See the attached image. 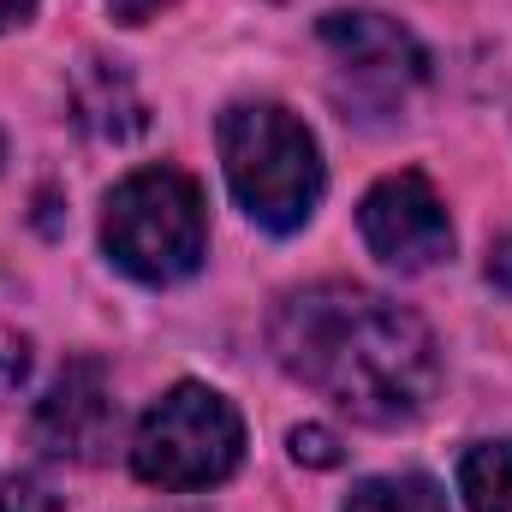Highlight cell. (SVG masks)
<instances>
[{"mask_svg": "<svg viewBox=\"0 0 512 512\" xmlns=\"http://www.w3.org/2000/svg\"><path fill=\"white\" fill-rule=\"evenodd\" d=\"M268 346L292 382L376 429L411 423L441 387V352L423 316L352 280L286 292L268 322Z\"/></svg>", "mask_w": 512, "mask_h": 512, "instance_id": "cell-1", "label": "cell"}, {"mask_svg": "<svg viewBox=\"0 0 512 512\" xmlns=\"http://www.w3.org/2000/svg\"><path fill=\"white\" fill-rule=\"evenodd\" d=\"M221 167L262 233H298L322 203V149L280 102H239L221 114Z\"/></svg>", "mask_w": 512, "mask_h": 512, "instance_id": "cell-2", "label": "cell"}, {"mask_svg": "<svg viewBox=\"0 0 512 512\" xmlns=\"http://www.w3.org/2000/svg\"><path fill=\"white\" fill-rule=\"evenodd\" d=\"M102 251L143 286L191 280L209 256V209L197 179L179 167L126 173L102 203Z\"/></svg>", "mask_w": 512, "mask_h": 512, "instance_id": "cell-3", "label": "cell"}, {"mask_svg": "<svg viewBox=\"0 0 512 512\" xmlns=\"http://www.w3.org/2000/svg\"><path fill=\"white\" fill-rule=\"evenodd\" d=\"M239 459H245V417L233 411L227 393L203 382L167 387L131 435V471L149 489H209L227 483Z\"/></svg>", "mask_w": 512, "mask_h": 512, "instance_id": "cell-4", "label": "cell"}, {"mask_svg": "<svg viewBox=\"0 0 512 512\" xmlns=\"http://www.w3.org/2000/svg\"><path fill=\"white\" fill-rule=\"evenodd\" d=\"M316 42L334 66V90L346 108L364 114H393L405 108V96L429 78V54L423 42L393 24L382 12H328L316 24Z\"/></svg>", "mask_w": 512, "mask_h": 512, "instance_id": "cell-5", "label": "cell"}, {"mask_svg": "<svg viewBox=\"0 0 512 512\" xmlns=\"http://www.w3.org/2000/svg\"><path fill=\"white\" fill-rule=\"evenodd\" d=\"M358 233L370 256H382L399 274H423L441 256H453V221L447 203L435 197V185L423 173H387L364 191L358 203Z\"/></svg>", "mask_w": 512, "mask_h": 512, "instance_id": "cell-6", "label": "cell"}, {"mask_svg": "<svg viewBox=\"0 0 512 512\" xmlns=\"http://www.w3.org/2000/svg\"><path fill=\"white\" fill-rule=\"evenodd\" d=\"M30 435L48 459H66V465H102L114 453V435H120V399L114 382L96 358H72L48 393L36 399V417H30Z\"/></svg>", "mask_w": 512, "mask_h": 512, "instance_id": "cell-7", "label": "cell"}, {"mask_svg": "<svg viewBox=\"0 0 512 512\" xmlns=\"http://www.w3.org/2000/svg\"><path fill=\"white\" fill-rule=\"evenodd\" d=\"M72 114L96 143H131L149 126V108L137 96V84L126 78V66L114 60H84L72 78Z\"/></svg>", "mask_w": 512, "mask_h": 512, "instance_id": "cell-8", "label": "cell"}, {"mask_svg": "<svg viewBox=\"0 0 512 512\" xmlns=\"http://www.w3.org/2000/svg\"><path fill=\"white\" fill-rule=\"evenodd\" d=\"M459 495L471 512H512V441H483L459 459Z\"/></svg>", "mask_w": 512, "mask_h": 512, "instance_id": "cell-9", "label": "cell"}, {"mask_svg": "<svg viewBox=\"0 0 512 512\" xmlns=\"http://www.w3.org/2000/svg\"><path fill=\"white\" fill-rule=\"evenodd\" d=\"M340 512H447V495H441L435 477H417V471H405V477H364L346 495Z\"/></svg>", "mask_w": 512, "mask_h": 512, "instance_id": "cell-10", "label": "cell"}, {"mask_svg": "<svg viewBox=\"0 0 512 512\" xmlns=\"http://www.w3.org/2000/svg\"><path fill=\"white\" fill-rule=\"evenodd\" d=\"M0 512H66V495H60L48 477L18 471V477L0 483Z\"/></svg>", "mask_w": 512, "mask_h": 512, "instance_id": "cell-11", "label": "cell"}, {"mask_svg": "<svg viewBox=\"0 0 512 512\" xmlns=\"http://www.w3.org/2000/svg\"><path fill=\"white\" fill-rule=\"evenodd\" d=\"M292 459L310 465V471H328V465H340L346 453H340V435H334V429H322V423H298V429H292Z\"/></svg>", "mask_w": 512, "mask_h": 512, "instance_id": "cell-12", "label": "cell"}, {"mask_svg": "<svg viewBox=\"0 0 512 512\" xmlns=\"http://www.w3.org/2000/svg\"><path fill=\"white\" fill-rule=\"evenodd\" d=\"M24 382H30V340L0 328V399H12Z\"/></svg>", "mask_w": 512, "mask_h": 512, "instance_id": "cell-13", "label": "cell"}, {"mask_svg": "<svg viewBox=\"0 0 512 512\" xmlns=\"http://www.w3.org/2000/svg\"><path fill=\"white\" fill-rule=\"evenodd\" d=\"M489 286H501V292H512V233H507V239H495V245H489Z\"/></svg>", "mask_w": 512, "mask_h": 512, "instance_id": "cell-14", "label": "cell"}, {"mask_svg": "<svg viewBox=\"0 0 512 512\" xmlns=\"http://www.w3.org/2000/svg\"><path fill=\"white\" fill-rule=\"evenodd\" d=\"M108 6H114V12H120L126 24H143V18H155V12H161L167 0H108Z\"/></svg>", "mask_w": 512, "mask_h": 512, "instance_id": "cell-15", "label": "cell"}, {"mask_svg": "<svg viewBox=\"0 0 512 512\" xmlns=\"http://www.w3.org/2000/svg\"><path fill=\"white\" fill-rule=\"evenodd\" d=\"M36 12V0H0V30H12V24H24Z\"/></svg>", "mask_w": 512, "mask_h": 512, "instance_id": "cell-16", "label": "cell"}]
</instances>
